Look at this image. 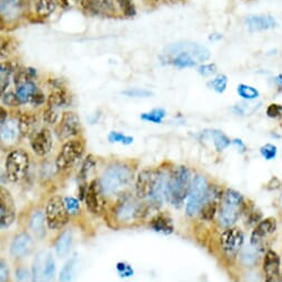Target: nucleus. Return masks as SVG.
I'll use <instances>...</instances> for the list:
<instances>
[{
    "instance_id": "28",
    "label": "nucleus",
    "mask_w": 282,
    "mask_h": 282,
    "mask_svg": "<svg viewBox=\"0 0 282 282\" xmlns=\"http://www.w3.org/2000/svg\"><path fill=\"white\" fill-rule=\"evenodd\" d=\"M260 247L261 245H255L250 243L248 247L241 249V254H240V260L245 265V267H252L258 262L260 257Z\"/></svg>"
},
{
    "instance_id": "27",
    "label": "nucleus",
    "mask_w": 282,
    "mask_h": 282,
    "mask_svg": "<svg viewBox=\"0 0 282 282\" xmlns=\"http://www.w3.org/2000/svg\"><path fill=\"white\" fill-rule=\"evenodd\" d=\"M150 228L154 231L164 234H171L175 231V226L171 218L165 213H158L149 222Z\"/></svg>"
},
{
    "instance_id": "31",
    "label": "nucleus",
    "mask_w": 282,
    "mask_h": 282,
    "mask_svg": "<svg viewBox=\"0 0 282 282\" xmlns=\"http://www.w3.org/2000/svg\"><path fill=\"white\" fill-rule=\"evenodd\" d=\"M45 255L46 253L44 251H39L34 258L33 265H31V270H30L33 282H43Z\"/></svg>"
},
{
    "instance_id": "44",
    "label": "nucleus",
    "mask_w": 282,
    "mask_h": 282,
    "mask_svg": "<svg viewBox=\"0 0 282 282\" xmlns=\"http://www.w3.org/2000/svg\"><path fill=\"white\" fill-rule=\"evenodd\" d=\"M118 4L120 10H121L126 17H134L135 14H137V10H135V6L132 0H118Z\"/></svg>"
},
{
    "instance_id": "49",
    "label": "nucleus",
    "mask_w": 282,
    "mask_h": 282,
    "mask_svg": "<svg viewBox=\"0 0 282 282\" xmlns=\"http://www.w3.org/2000/svg\"><path fill=\"white\" fill-rule=\"evenodd\" d=\"M260 154L265 160H273L276 157V154H278V149H276L274 145L267 144L261 147Z\"/></svg>"
},
{
    "instance_id": "22",
    "label": "nucleus",
    "mask_w": 282,
    "mask_h": 282,
    "mask_svg": "<svg viewBox=\"0 0 282 282\" xmlns=\"http://www.w3.org/2000/svg\"><path fill=\"white\" fill-rule=\"evenodd\" d=\"M275 228L276 222L273 218H268L264 219V220H261L252 231L250 243L261 245L265 238L269 237L270 234H272L275 231Z\"/></svg>"
},
{
    "instance_id": "16",
    "label": "nucleus",
    "mask_w": 282,
    "mask_h": 282,
    "mask_svg": "<svg viewBox=\"0 0 282 282\" xmlns=\"http://www.w3.org/2000/svg\"><path fill=\"white\" fill-rule=\"evenodd\" d=\"M176 52H185L191 58L198 61H207L210 58V51L208 48L196 43H178L169 46L167 48V54L174 55Z\"/></svg>"
},
{
    "instance_id": "47",
    "label": "nucleus",
    "mask_w": 282,
    "mask_h": 282,
    "mask_svg": "<svg viewBox=\"0 0 282 282\" xmlns=\"http://www.w3.org/2000/svg\"><path fill=\"white\" fill-rule=\"evenodd\" d=\"M108 140L112 144L113 143H120V144H123V145H130V144H132L133 138L129 137V135L123 134L121 132L111 131L108 135Z\"/></svg>"
},
{
    "instance_id": "19",
    "label": "nucleus",
    "mask_w": 282,
    "mask_h": 282,
    "mask_svg": "<svg viewBox=\"0 0 282 282\" xmlns=\"http://www.w3.org/2000/svg\"><path fill=\"white\" fill-rule=\"evenodd\" d=\"M54 145L52 134L49 129L43 128L30 139V146L34 153L39 157H46L48 155Z\"/></svg>"
},
{
    "instance_id": "2",
    "label": "nucleus",
    "mask_w": 282,
    "mask_h": 282,
    "mask_svg": "<svg viewBox=\"0 0 282 282\" xmlns=\"http://www.w3.org/2000/svg\"><path fill=\"white\" fill-rule=\"evenodd\" d=\"M133 178L132 167L117 161L109 165L98 179L106 198H118L128 192Z\"/></svg>"
},
{
    "instance_id": "9",
    "label": "nucleus",
    "mask_w": 282,
    "mask_h": 282,
    "mask_svg": "<svg viewBox=\"0 0 282 282\" xmlns=\"http://www.w3.org/2000/svg\"><path fill=\"white\" fill-rule=\"evenodd\" d=\"M209 189V184L206 177L201 175H196L192 178L191 189L188 196V201L186 205V215L189 217H195L199 215L200 209L206 199L207 192Z\"/></svg>"
},
{
    "instance_id": "43",
    "label": "nucleus",
    "mask_w": 282,
    "mask_h": 282,
    "mask_svg": "<svg viewBox=\"0 0 282 282\" xmlns=\"http://www.w3.org/2000/svg\"><path fill=\"white\" fill-rule=\"evenodd\" d=\"M64 202L68 213L69 216H77L80 213L81 207H80V200L76 199L74 197H65Z\"/></svg>"
},
{
    "instance_id": "20",
    "label": "nucleus",
    "mask_w": 282,
    "mask_h": 282,
    "mask_svg": "<svg viewBox=\"0 0 282 282\" xmlns=\"http://www.w3.org/2000/svg\"><path fill=\"white\" fill-rule=\"evenodd\" d=\"M19 126L18 120L7 119L4 123L0 124V144L5 147H12L19 138Z\"/></svg>"
},
{
    "instance_id": "21",
    "label": "nucleus",
    "mask_w": 282,
    "mask_h": 282,
    "mask_svg": "<svg viewBox=\"0 0 282 282\" xmlns=\"http://www.w3.org/2000/svg\"><path fill=\"white\" fill-rule=\"evenodd\" d=\"M20 135L25 138H33L39 131V120L36 113L24 112L18 118Z\"/></svg>"
},
{
    "instance_id": "6",
    "label": "nucleus",
    "mask_w": 282,
    "mask_h": 282,
    "mask_svg": "<svg viewBox=\"0 0 282 282\" xmlns=\"http://www.w3.org/2000/svg\"><path fill=\"white\" fill-rule=\"evenodd\" d=\"M30 167V157L24 149H14L10 151L5 161V171L10 182L23 181L28 175Z\"/></svg>"
},
{
    "instance_id": "52",
    "label": "nucleus",
    "mask_w": 282,
    "mask_h": 282,
    "mask_svg": "<svg viewBox=\"0 0 282 282\" xmlns=\"http://www.w3.org/2000/svg\"><path fill=\"white\" fill-rule=\"evenodd\" d=\"M0 282H10V268L5 259H0Z\"/></svg>"
},
{
    "instance_id": "24",
    "label": "nucleus",
    "mask_w": 282,
    "mask_h": 282,
    "mask_svg": "<svg viewBox=\"0 0 282 282\" xmlns=\"http://www.w3.org/2000/svg\"><path fill=\"white\" fill-rule=\"evenodd\" d=\"M71 102H72L71 93L68 91L65 86L54 88L52 91L49 93L48 98H47V103L57 109H59V110L62 108L69 107Z\"/></svg>"
},
{
    "instance_id": "40",
    "label": "nucleus",
    "mask_w": 282,
    "mask_h": 282,
    "mask_svg": "<svg viewBox=\"0 0 282 282\" xmlns=\"http://www.w3.org/2000/svg\"><path fill=\"white\" fill-rule=\"evenodd\" d=\"M165 117H166V111L161 108L154 109V110L143 113L140 116V118L145 120V121H149V122H154V123H161Z\"/></svg>"
},
{
    "instance_id": "4",
    "label": "nucleus",
    "mask_w": 282,
    "mask_h": 282,
    "mask_svg": "<svg viewBox=\"0 0 282 282\" xmlns=\"http://www.w3.org/2000/svg\"><path fill=\"white\" fill-rule=\"evenodd\" d=\"M190 169L185 166L176 167L167 177L166 201L175 208H180L189 196L192 184Z\"/></svg>"
},
{
    "instance_id": "18",
    "label": "nucleus",
    "mask_w": 282,
    "mask_h": 282,
    "mask_svg": "<svg viewBox=\"0 0 282 282\" xmlns=\"http://www.w3.org/2000/svg\"><path fill=\"white\" fill-rule=\"evenodd\" d=\"M27 0H0V15L7 23L18 20L24 15Z\"/></svg>"
},
{
    "instance_id": "25",
    "label": "nucleus",
    "mask_w": 282,
    "mask_h": 282,
    "mask_svg": "<svg viewBox=\"0 0 282 282\" xmlns=\"http://www.w3.org/2000/svg\"><path fill=\"white\" fill-rule=\"evenodd\" d=\"M46 227H47V221H46L45 211L41 210V209H35L29 218V228L36 239L38 240L45 239L47 233Z\"/></svg>"
},
{
    "instance_id": "8",
    "label": "nucleus",
    "mask_w": 282,
    "mask_h": 282,
    "mask_svg": "<svg viewBox=\"0 0 282 282\" xmlns=\"http://www.w3.org/2000/svg\"><path fill=\"white\" fill-rule=\"evenodd\" d=\"M45 216L47 227L49 230H61L69 223V213H68L64 198L60 196H52L47 201Z\"/></svg>"
},
{
    "instance_id": "35",
    "label": "nucleus",
    "mask_w": 282,
    "mask_h": 282,
    "mask_svg": "<svg viewBox=\"0 0 282 282\" xmlns=\"http://www.w3.org/2000/svg\"><path fill=\"white\" fill-rule=\"evenodd\" d=\"M97 15H113L116 13L114 0H92Z\"/></svg>"
},
{
    "instance_id": "51",
    "label": "nucleus",
    "mask_w": 282,
    "mask_h": 282,
    "mask_svg": "<svg viewBox=\"0 0 282 282\" xmlns=\"http://www.w3.org/2000/svg\"><path fill=\"white\" fill-rule=\"evenodd\" d=\"M122 93L128 97H133V98H149L153 96V92L151 91L145 90V89H138V88L124 90V91H122Z\"/></svg>"
},
{
    "instance_id": "53",
    "label": "nucleus",
    "mask_w": 282,
    "mask_h": 282,
    "mask_svg": "<svg viewBox=\"0 0 282 282\" xmlns=\"http://www.w3.org/2000/svg\"><path fill=\"white\" fill-rule=\"evenodd\" d=\"M199 74L203 77H209L215 75L217 72V66L215 64H205L199 67Z\"/></svg>"
},
{
    "instance_id": "54",
    "label": "nucleus",
    "mask_w": 282,
    "mask_h": 282,
    "mask_svg": "<svg viewBox=\"0 0 282 282\" xmlns=\"http://www.w3.org/2000/svg\"><path fill=\"white\" fill-rule=\"evenodd\" d=\"M267 114L270 118H278L282 116V107L280 104L271 103L267 108Z\"/></svg>"
},
{
    "instance_id": "37",
    "label": "nucleus",
    "mask_w": 282,
    "mask_h": 282,
    "mask_svg": "<svg viewBox=\"0 0 282 282\" xmlns=\"http://www.w3.org/2000/svg\"><path fill=\"white\" fill-rule=\"evenodd\" d=\"M16 49V41L9 36H0V57H8Z\"/></svg>"
},
{
    "instance_id": "39",
    "label": "nucleus",
    "mask_w": 282,
    "mask_h": 282,
    "mask_svg": "<svg viewBox=\"0 0 282 282\" xmlns=\"http://www.w3.org/2000/svg\"><path fill=\"white\" fill-rule=\"evenodd\" d=\"M43 119L47 124H51V126L58 123L59 122V109H57L47 103V106L45 107L44 111H43Z\"/></svg>"
},
{
    "instance_id": "55",
    "label": "nucleus",
    "mask_w": 282,
    "mask_h": 282,
    "mask_svg": "<svg viewBox=\"0 0 282 282\" xmlns=\"http://www.w3.org/2000/svg\"><path fill=\"white\" fill-rule=\"evenodd\" d=\"M45 101H46L45 93L41 92L40 90H38L33 97H31L29 103L33 104L34 107H39V106H43V104L45 103Z\"/></svg>"
},
{
    "instance_id": "14",
    "label": "nucleus",
    "mask_w": 282,
    "mask_h": 282,
    "mask_svg": "<svg viewBox=\"0 0 282 282\" xmlns=\"http://www.w3.org/2000/svg\"><path fill=\"white\" fill-rule=\"evenodd\" d=\"M35 250L34 236L27 231L16 234L9 245V253L14 259H24L28 257Z\"/></svg>"
},
{
    "instance_id": "5",
    "label": "nucleus",
    "mask_w": 282,
    "mask_h": 282,
    "mask_svg": "<svg viewBox=\"0 0 282 282\" xmlns=\"http://www.w3.org/2000/svg\"><path fill=\"white\" fill-rule=\"evenodd\" d=\"M243 208L244 199L241 193L233 189L223 191L218 212L219 224L224 229L233 227L241 216Z\"/></svg>"
},
{
    "instance_id": "41",
    "label": "nucleus",
    "mask_w": 282,
    "mask_h": 282,
    "mask_svg": "<svg viewBox=\"0 0 282 282\" xmlns=\"http://www.w3.org/2000/svg\"><path fill=\"white\" fill-rule=\"evenodd\" d=\"M238 95L245 99V100H253V99H257L259 97V91L258 89H255L254 87L248 86V85H239L237 88Z\"/></svg>"
},
{
    "instance_id": "48",
    "label": "nucleus",
    "mask_w": 282,
    "mask_h": 282,
    "mask_svg": "<svg viewBox=\"0 0 282 282\" xmlns=\"http://www.w3.org/2000/svg\"><path fill=\"white\" fill-rule=\"evenodd\" d=\"M2 100L4 102L5 106H8L10 108H18L20 104H22V102L19 101V99L17 97V95H16L15 92H5L4 93V96L2 97Z\"/></svg>"
},
{
    "instance_id": "15",
    "label": "nucleus",
    "mask_w": 282,
    "mask_h": 282,
    "mask_svg": "<svg viewBox=\"0 0 282 282\" xmlns=\"http://www.w3.org/2000/svg\"><path fill=\"white\" fill-rule=\"evenodd\" d=\"M222 190L218 186L209 185V189L207 192L206 199L203 201V205L200 209L199 215L202 220L211 221L217 215L219 206L222 198Z\"/></svg>"
},
{
    "instance_id": "33",
    "label": "nucleus",
    "mask_w": 282,
    "mask_h": 282,
    "mask_svg": "<svg viewBox=\"0 0 282 282\" xmlns=\"http://www.w3.org/2000/svg\"><path fill=\"white\" fill-rule=\"evenodd\" d=\"M170 56V64H172L178 68H190L195 67L197 65V61L191 58L189 55L185 54V52H176L174 55Z\"/></svg>"
},
{
    "instance_id": "26",
    "label": "nucleus",
    "mask_w": 282,
    "mask_h": 282,
    "mask_svg": "<svg viewBox=\"0 0 282 282\" xmlns=\"http://www.w3.org/2000/svg\"><path fill=\"white\" fill-rule=\"evenodd\" d=\"M245 24L250 31L269 30L276 26V22L271 16H250L245 19Z\"/></svg>"
},
{
    "instance_id": "12",
    "label": "nucleus",
    "mask_w": 282,
    "mask_h": 282,
    "mask_svg": "<svg viewBox=\"0 0 282 282\" xmlns=\"http://www.w3.org/2000/svg\"><path fill=\"white\" fill-rule=\"evenodd\" d=\"M82 131L81 121L75 112L66 111L56 127V134L59 140H69L79 135Z\"/></svg>"
},
{
    "instance_id": "58",
    "label": "nucleus",
    "mask_w": 282,
    "mask_h": 282,
    "mask_svg": "<svg viewBox=\"0 0 282 282\" xmlns=\"http://www.w3.org/2000/svg\"><path fill=\"white\" fill-rule=\"evenodd\" d=\"M7 26H8V23L5 20L3 16L0 15V30H5L7 28Z\"/></svg>"
},
{
    "instance_id": "29",
    "label": "nucleus",
    "mask_w": 282,
    "mask_h": 282,
    "mask_svg": "<svg viewBox=\"0 0 282 282\" xmlns=\"http://www.w3.org/2000/svg\"><path fill=\"white\" fill-rule=\"evenodd\" d=\"M38 90L39 89L37 85L35 83V81H29L16 87V95H17L19 101L22 102V104L28 103L30 102L31 97H33Z\"/></svg>"
},
{
    "instance_id": "56",
    "label": "nucleus",
    "mask_w": 282,
    "mask_h": 282,
    "mask_svg": "<svg viewBox=\"0 0 282 282\" xmlns=\"http://www.w3.org/2000/svg\"><path fill=\"white\" fill-rule=\"evenodd\" d=\"M9 87V77L0 74V97L4 96L7 88Z\"/></svg>"
},
{
    "instance_id": "23",
    "label": "nucleus",
    "mask_w": 282,
    "mask_h": 282,
    "mask_svg": "<svg viewBox=\"0 0 282 282\" xmlns=\"http://www.w3.org/2000/svg\"><path fill=\"white\" fill-rule=\"evenodd\" d=\"M74 232L70 229L62 230L57 237L55 242V251L59 258H66L71 252L74 247Z\"/></svg>"
},
{
    "instance_id": "59",
    "label": "nucleus",
    "mask_w": 282,
    "mask_h": 282,
    "mask_svg": "<svg viewBox=\"0 0 282 282\" xmlns=\"http://www.w3.org/2000/svg\"><path fill=\"white\" fill-rule=\"evenodd\" d=\"M209 39L212 40V41L220 40V39H222V35L221 34H211V36L209 37Z\"/></svg>"
},
{
    "instance_id": "38",
    "label": "nucleus",
    "mask_w": 282,
    "mask_h": 282,
    "mask_svg": "<svg viewBox=\"0 0 282 282\" xmlns=\"http://www.w3.org/2000/svg\"><path fill=\"white\" fill-rule=\"evenodd\" d=\"M211 137L213 140V145H215V147L218 151L224 150L231 144L230 139L221 131H218V130H213V131H211Z\"/></svg>"
},
{
    "instance_id": "57",
    "label": "nucleus",
    "mask_w": 282,
    "mask_h": 282,
    "mask_svg": "<svg viewBox=\"0 0 282 282\" xmlns=\"http://www.w3.org/2000/svg\"><path fill=\"white\" fill-rule=\"evenodd\" d=\"M8 119V112L6 109L0 106V124L4 123Z\"/></svg>"
},
{
    "instance_id": "50",
    "label": "nucleus",
    "mask_w": 282,
    "mask_h": 282,
    "mask_svg": "<svg viewBox=\"0 0 282 282\" xmlns=\"http://www.w3.org/2000/svg\"><path fill=\"white\" fill-rule=\"evenodd\" d=\"M116 269L119 276H121V278H130V276L133 275L132 267L126 262H118Z\"/></svg>"
},
{
    "instance_id": "3",
    "label": "nucleus",
    "mask_w": 282,
    "mask_h": 282,
    "mask_svg": "<svg viewBox=\"0 0 282 282\" xmlns=\"http://www.w3.org/2000/svg\"><path fill=\"white\" fill-rule=\"evenodd\" d=\"M149 207L145 202L139 200L131 193L126 192L117 198V201L112 207V219L120 226H130L139 222L148 216Z\"/></svg>"
},
{
    "instance_id": "13",
    "label": "nucleus",
    "mask_w": 282,
    "mask_h": 282,
    "mask_svg": "<svg viewBox=\"0 0 282 282\" xmlns=\"http://www.w3.org/2000/svg\"><path fill=\"white\" fill-rule=\"evenodd\" d=\"M17 209L14 197L6 187L0 186V229L12 227L16 221Z\"/></svg>"
},
{
    "instance_id": "61",
    "label": "nucleus",
    "mask_w": 282,
    "mask_h": 282,
    "mask_svg": "<svg viewBox=\"0 0 282 282\" xmlns=\"http://www.w3.org/2000/svg\"><path fill=\"white\" fill-rule=\"evenodd\" d=\"M275 82H276V85H278L280 88H282V75H279L278 77L275 78Z\"/></svg>"
},
{
    "instance_id": "1",
    "label": "nucleus",
    "mask_w": 282,
    "mask_h": 282,
    "mask_svg": "<svg viewBox=\"0 0 282 282\" xmlns=\"http://www.w3.org/2000/svg\"><path fill=\"white\" fill-rule=\"evenodd\" d=\"M167 177L168 175L160 169H145L135 178L134 196L150 210L159 209L166 200Z\"/></svg>"
},
{
    "instance_id": "60",
    "label": "nucleus",
    "mask_w": 282,
    "mask_h": 282,
    "mask_svg": "<svg viewBox=\"0 0 282 282\" xmlns=\"http://www.w3.org/2000/svg\"><path fill=\"white\" fill-rule=\"evenodd\" d=\"M233 143H234V144H236V145L238 146V147H240V148H241V149H243V150L245 149V146H244V145L242 144V141H241V140H238V139H237V140H234V141H233Z\"/></svg>"
},
{
    "instance_id": "42",
    "label": "nucleus",
    "mask_w": 282,
    "mask_h": 282,
    "mask_svg": "<svg viewBox=\"0 0 282 282\" xmlns=\"http://www.w3.org/2000/svg\"><path fill=\"white\" fill-rule=\"evenodd\" d=\"M228 86V78L226 75H219L215 79H212L209 82V87H211V89L215 90L218 93H222L226 91Z\"/></svg>"
},
{
    "instance_id": "45",
    "label": "nucleus",
    "mask_w": 282,
    "mask_h": 282,
    "mask_svg": "<svg viewBox=\"0 0 282 282\" xmlns=\"http://www.w3.org/2000/svg\"><path fill=\"white\" fill-rule=\"evenodd\" d=\"M15 282H33L31 272L23 265H18L15 270Z\"/></svg>"
},
{
    "instance_id": "11",
    "label": "nucleus",
    "mask_w": 282,
    "mask_h": 282,
    "mask_svg": "<svg viewBox=\"0 0 282 282\" xmlns=\"http://www.w3.org/2000/svg\"><path fill=\"white\" fill-rule=\"evenodd\" d=\"M244 243V234L238 228H227L224 230L220 239H219V244L223 254L228 258H234L236 255L241 251Z\"/></svg>"
},
{
    "instance_id": "46",
    "label": "nucleus",
    "mask_w": 282,
    "mask_h": 282,
    "mask_svg": "<svg viewBox=\"0 0 282 282\" xmlns=\"http://www.w3.org/2000/svg\"><path fill=\"white\" fill-rule=\"evenodd\" d=\"M19 66L17 62L15 61H4L0 64V74L5 75V76H10V75H15L16 72L19 70Z\"/></svg>"
},
{
    "instance_id": "34",
    "label": "nucleus",
    "mask_w": 282,
    "mask_h": 282,
    "mask_svg": "<svg viewBox=\"0 0 282 282\" xmlns=\"http://www.w3.org/2000/svg\"><path fill=\"white\" fill-rule=\"evenodd\" d=\"M76 269H77V260L70 259L65 263L64 267L60 270L59 273V281L60 282H72L76 276Z\"/></svg>"
},
{
    "instance_id": "36",
    "label": "nucleus",
    "mask_w": 282,
    "mask_h": 282,
    "mask_svg": "<svg viewBox=\"0 0 282 282\" xmlns=\"http://www.w3.org/2000/svg\"><path fill=\"white\" fill-rule=\"evenodd\" d=\"M96 166H97V160L95 157L92 155H88L86 157V159L83 160L81 169L79 171V176H78L79 177V179L81 181H86V179L90 176L91 172L96 169Z\"/></svg>"
},
{
    "instance_id": "32",
    "label": "nucleus",
    "mask_w": 282,
    "mask_h": 282,
    "mask_svg": "<svg viewBox=\"0 0 282 282\" xmlns=\"http://www.w3.org/2000/svg\"><path fill=\"white\" fill-rule=\"evenodd\" d=\"M56 276V261L50 252L46 253L44 260L43 282H54Z\"/></svg>"
},
{
    "instance_id": "7",
    "label": "nucleus",
    "mask_w": 282,
    "mask_h": 282,
    "mask_svg": "<svg viewBox=\"0 0 282 282\" xmlns=\"http://www.w3.org/2000/svg\"><path fill=\"white\" fill-rule=\"evenodd\" d=\"M85 148V141L80 138L67 140L56 158V170L65 172L72 168L82 158Z\"/></svg>"
},
{
    "instance_id": "17",
    "label": "nucleus",
    "mask_w": 282,
    "mask_h": 282,
    "mask_svg": "<svg viewBox=\"0 0 282 282\" xmlns=\"http://www.w3.org/2000/svg\"><path fill=\"white\" fill-rule=\"evenodd\" d=\"M265 275L264 282H282L280 271V257L273 250H268L263 257L262 263Z\"/></svg>"
},
{
    "instance_id": "30",
    "label": "nucleus",
    "mask_w": 282,
    "mask_h": 282,
    "mask_svg": "<svg viewBox=\"0 0 282 282\" xmlns=\"http://www.w3.org/2000/svg\"><path fill=\"white\" fill-rule=\"evenodd\" d=\"M34 4L38 17L47 18L55 12L58 2L57 0H34Z\"/></svg>"
},
{
    "instance_id": "10",
    "label": "nucleus",
    "mask_w": 282,
    "mask_h": 282,
    "mask_svg": "<svg viewBox=\"0 0 282 282\" xmlns=\"http://www.w3.org/2000/svg\"><path fill=\"white\" fill-rule=\"evenodd\" d=\"M83 200H85L88 211L92 215L101 216L106 210L107 198L102 191L99 179H93L89 182Z\"/></svg>"
}]
</instances>
